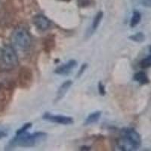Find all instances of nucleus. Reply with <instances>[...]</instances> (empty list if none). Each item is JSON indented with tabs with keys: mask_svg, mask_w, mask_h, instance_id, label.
<instances>
[{
	"mask_svg": "<svg viewBox=\"0 0 151 151\" xmlns=\"http://www.w3.org/2000/svg\"><path fill=\"white\" fill-rule=\"evenodd\" d=\"M141 136L134 129H122L117 140V147L123 151L136 150L141 147Z\"/></svg>",
	"mask_w": 151,
	"mask_h": 151,
	"instance_id": "1",
	"label": "nucleus"
},
{
	"mask_svg": "<svg viewBox=\"0 0 151 151\" xmlns=\"http://www.w3.org/2000/svg\"><path fill=\"white\" fill-rule=\"evenodd\" d=\"M46 134L44 132H35L33 134H29L27 132H24L22 134H16V137L9 144L11 147H31L36 144H40L45 139Z\"/></svg>",
	"mask_w": 151,
	"mask_h": 151,
	"instance_id": "2",
	"label": "nucleus"
},
{
	"mask_svg": "<svg viewBox=\"0 0 151 151\" xmlns=\"http://www.w3.org/2000/svg\"><path fill=\"white\" fill-rule=\"evenodd\" d=\"M11 42L14 48L21 51H27L32 44V37L24 27H17L11 35Z\"/></svg>",
	"mask_w": 151,
	"mask_h": 151,
	"instance_id": "3",
	"label": "nucleus"
},
{
	"mask_svg": "<svg viewBox=\"0 0 151 151\" xmlns=\"http://www.w3.org/2000/svg\"><path fill=\"white\" fill-rule=\"evenodd\" d=\"M0 62L6 69H13L18 66V56L12 45H5L0 50Z\"/></svg>",
	"mask_w": 151,
	"mask_h": 151,
	"instance_id": "4",
	"label": "nucleus"
},
{
	"mask_svg": "<svg viewBox=\"0 0 151 151\" xmlns=\"http://www.w3.org/2000/svg\"><path fill=\"white\" fill-rule=\"evenodd\" d=\"M43 119L54 123L60 124V125H71L74 122L73 119L70 116H66L61 115H53L52 113H45L42 116Z\"/></svg>",
	"mask_w": 151,
	"mask_h": 151,
	"instance_id": "5",
	"label": "nucleus"
},
{
	"mask_svg": "<svg viewBox=\"0 0 151 151\" xmlns=\"http://www.w3.org/2000/svg\"><path fill=\"white\" fill-rule=\"evenodd\" d=\"M33 23L36 27L41 31H46L52 26V22L43 14H36L33 17Z\"/></svg>",
	"mask_w": 151,
	"mask_h": 151,
	"instance_id": "6",
	"label": "nucleus"
},
{
	"mask_svg": "<svg viewBox=\"0 0 151 151\" xmlns=\"http://www.w3.org/2000/svg\"><path fill=\"white\" fill-rule=\"evenodd\" d=\"M77 66V62L75 60H70L65 64H62L55 69V73L58 75H67Z\"/></svg>",
	"mask_w": 151,
	"mask_h": 151,
	"instance_id": "7",
	"label": "nucleus"
},
{
	"mask_svg": "<svg viewBox=\"0 0 151 151\" xmlns=\"http://www.w3.org/2000/svg\"><path fill=\"white\" fill-rule=\"evenodd\" d=\"M73 84V82L71 80H67L64 82L61 86H60L59 89L58 90V92L56 94V98H55V101H59L60 100L65 96V94H67V91L70 89V88L71 87Z\"/></svg>",
	"mask_w": 151,
	"mask_h": 151,
	"instance_id": "8",
	"label": "nucleus"
},
{
	"mask_svg": "<svg viewBox=\"0 0 151 151\" xmlns=\"http://www.w3.org/2000/svg\"><path fill=\"white\" fill-rule=\"evenodd\" d=\"M104 17V13L101 11V12H98L96 14V15L94 16V19H93L92 24L91 25V27H90V33L92 34L94 32L96 31V29H98V27H99L100 24L101 22L102 19Z\"/></svg>",
	"mask_w": 151,
	"mask_h": 151,
	"instance_id": "9",
	"label": "nucleus"
},
{
	"mask_svg": "<svg viewBox=\"0 0 151 151\" xmlns=\"http://www.w3.org/2000/svg\"><path fill=\"white\" fill-rule=\"evenodd\" d=\"M134 79L141 85H147L150 83V79L144 71H139L134 74Z\"/></svg>",
	"mask_w": 151,
	"mask_h": 151,
	"instance_id": "10",
	"label": "nucleus"
},
{
	"mask_svg": "<svg viewBox=\"0 0 151 151\" xmlns=\"http://www.w3.org/2000/svg\"><path fill=\"white\" fill-rule=\"evenodd\" d=\"M101 111H96L94 113H91L86 118V121H85V125H88L91 124L95 123L99 120V119L101 118Z\"/></svg>",
	"mask_w": 151,
	"mask_h": 151,
	"instance_id": "11",
	"label": "nucleus"
},
{
	"mask_svg": "<svg viewBox=\"0 0 151 151\" xmlns=\"http://www.w3.org/2000/svg\"><path fill=\"white\" fill-rule=\"evenodd\" d=\"M141 20V14L138 11L135 10L133 12V14H132V18H131L130 21V26L132 27H134L139 24L140 21Z\"/></svg>",
	"mask_w": 151,
	"mask_h": 151,
	"instance_id": "12",
	"label": "nucleus"
},
{
	"mask_svg": "<svg viewBox=\"0 0 151 151\" xmlns=\"http://www.w3.org/2000/svg\"><path fill=\"white\" fill-rule=\"evenodd\" d=\"M150 55L144 58L141 62H140V67L142 69H147L151 67V46L150 48Z\"/></svg>",
	"mask_w": 151,
	"mask_h": 151,
	"instance_id": "13",
	"label": "nucleus"
},
{
	"mask_svg": "<svg viewBox=\"0 0 151 151\" xmlns=\"http://www.w3.org/2000/svg\"><path fill=\"white\" fill-rule=\"evenodd\" d=\"M129 39L132 41L136 42H142L144 41L145 39V36L143 33H137L136 34L132 35V36H129Z\"/></svg>",
	"mask_w": 151,
	"mask_h": 151,
	"instance_id": "14",
	"label": "nucleus"
},
{
	"mask_svg": "<svg viewBox=\"0 0 151 151\" xmlns=\"http://www.w3.org/2000/svg\"><path fill=\"white\" fill-rule=\"evenodd\" d=\"M31 126H32V124L31 123L24 124V125H23L21 129H19L17 131V132H16V134H22V133H24V132H26L27 130V129H29Z\"/></svg>",
	"mask_w": 151,
	"mask_h": 151,
	"instance_id": "15",
	"label": "nucleus"
},
{
	"mask_svg": "<svg viewBox=\"0 0 151 151\" xmlns=\"http://www.w3.org/2000/svg\"><path fill=\"white\" fill-rule=\"evenodd\" d=\"M98 91H99L100 94L102 95V96H104L105 94H106V91H105L104 86L103 83H102L101 82H100V83H98Z\"/></svg>",
	"mask_w": 151,
	"mask_h": 151,
	"instance_id": "16",
	"label": "nucleus"
},
{
	"mask_svg": "<svg viewBox=\"0 0 151 151\" xmlns=\"http://www.w3.org/2000/svg\"><path fill=\"white\" fill-rule=\"evenodd\" d=\"M141 3L143 6H144V7H151V0H141Z\"/></svg>",
	"mask_w": 151,
	"mask_h": 151,
	"instance_id": "17",
	"label": "nucleus"
},
{
	"mask_svg": "<svg viewBox=\"0 0 151 151\" xmlns=\"http://www.w3.org/2000/svg\"><path fill=\"white\" fill-rule=\"evenodd\" d=\"M48 40V42H50V45H52V42H54V39H51V38H49V39H47ZM45 45H46V43H45ZM48 45H49V43H48ZM52 47H53V45H50V47L48 46V45H45V49L46 50L47 52H48L49 51H51L52 50Z\"/></svg>",
	"mask_w": 151,
	"mask_h": 151,
	"instance_id": "18",
	"label": "nucleus"
},
{
	"mask_svg": "<svg viewBox=\"0 0 151 151\" xmlns=\"http://www.w3.org/2000/svg\"><path fill=\"white\" fill-rule=\"evenodd\" d=\"M79 5L80 7H86L89 5V0H79Z\"/></svg>",
	"mask_w": 151,
	"mask_h": 151,
	"instance_id": "19",
	"label": "nucleus"
},
{
	"mask_svg": "<svg viewBox=\"0 0 151 151\" xmlns=\"http://www.w3.org/2000/svg\"><path fill=\"white\" fill-rule=\"evenodd\" d=\"M87 67H88V65H87V64H83V66L81 67L80 70H79V73H78V74H77V76H78V77H79V76H80L82 75V74H83V73L85 72V70H86V68H87Z\"/></svg>",
	"mask_w": 151,
	"mask_h": 151,
	"instance_id": "20",
	"label": "nucleus"
},
{
	"mask_svg": "<svg viewBox=\"0 0 151 151\" xmlns=\"http://www.w3.org/2000/svg\"><path fill=\"white\" fill-rule=\"evenodd\" d=\"M8 133L5 132V130H2V129H0V139H2L4 137H7Z\"/></svg>",
	"mask_w": 151,
	"mask_h": 151,
	"instance_id": "21",
	"label": "nucleus"
}]
</instances>
